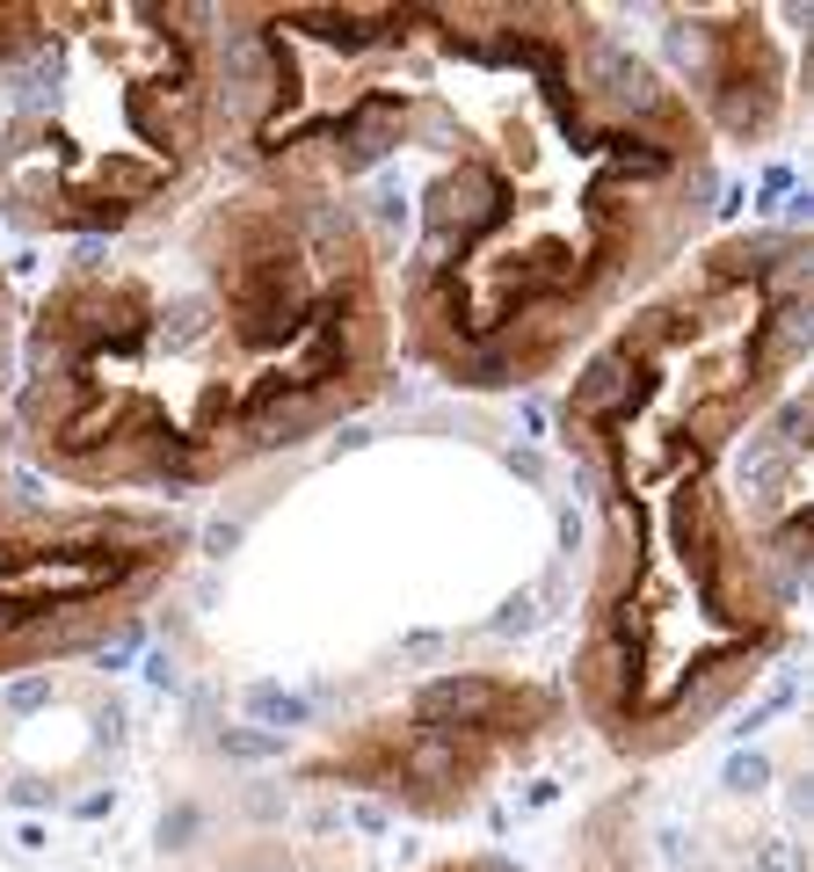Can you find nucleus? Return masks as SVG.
Masks as SVG:
<instances>
[{
	"instance_id": "nucleus-1",
	"label": "nucleus",
	"mask_w": 814,
	"mask_h": 872,
	"mask_svg": "<svg viewBox=\"0 0 814 872\" xmlns=\"http://www.w3.org/2000/svg\"><path fill=\"white\" fill-rule=\"evenodd\" d=\"M233 175L349 204L400 357L451 393L560 379L720 204V145L670 73L575 0H240Z\"/></svg>"
},
{
	"instance_id": "nucleus-2",
	"label": "nucleus",
	"mask_w": 814,
	"mask_h": 872,
	"mask_svg": "<svg viewBox=\"0 0 814 872\" xmlns=\"http://www.w3.org/2000/svg\"><path fill=\"white\" fill-rule=\"evenodd\" d=\"M814 247L792 226L691 247L560 393L597 495V560L568 669L619 764H662L792 647L807 581Z\"/></svg>"
},
{
	"instance_id": "nucleus-3",
	"label": "nucleus",
	"mask_w": 814,
	"mask_h": 872,
	"mask_svg": "<svg viewBox=\"0 0 814 872\" xmlns=\"http://www.w3.org/2000/svg\"><path fill=\"white\" fill-rule=\"evenodd\" d=\"M393 363V291L357 211L226 168L29 306L15 451L80 502L204 495L364 414Z\"/></svg>"
},
{
	"instance_id": "nucleus-4",
	"label": "nucleus",
	"mask_w": 814,
	"mask_h": 872,
	"mask_svg": "<svg viewBox=\"0 0 814 872\" xmlns=\"http://www.w3.org/2000/svg\"><path fill=\"white\" fill-rule=\"evenodd\" d=\"M0 88V218L15 233L131 241L218 175V8L37 0V37Z\"/></svg>"
},
{
	"instance_id": "nucleus-5",
	"label": "nucleus",
	"mask_w": 814,
	"mask_h": 872,
	"mask_svg": "<svg viewBox=\"0 0 814 872\" xmlns=\"http://www.w3.org/2000/svg\"><path fill=\"white\" fill-rule=\"evenodd\" d=\"M15 349H23V313L0 277V677L80 662L124 640L190 560V531L168 509L23 487Z\"/></svg>"
},
{
	"instance_id": "nucleus-6",
	"label": "nucleus",
	"mask_w": 814,
	"mask_h": 872,
	"mask_svg": "<svg viewBox=\"0 0 814 872\" xmlns=\"http://www.w3.org/2000/svg\"><path fill=\"white\" fill-rule=\"evenodd\" d=\"M568 691L517 669H436L400 698L335 720L306 756V785H335L400 807L407 822H458L509 771L546 756L568 734Z\"/></svg>"
},
{
	"instance_id": "nucleus-7",
	"label": "nucleus",
	"mask_w": 814,
	"mask_h": 872,
	"mask_svg": "<svg viewBox=\"0 0 814 872\" xmlns=\"http://www.w3.org/2000/svg\"><path fill=\"white\" fill-rule=\"evenodd\" d=\"M670 88L691 102L713 145H771L792 110V66L771 29V8H676Z\"/></svg>"
},
{
	"instance_id": "nucleus-8",
	"label": "nucleus",
	"mask_w": 814,
	"mask_h": 872,
	"mask_svg": "<svg viewBox=\"0 0 814 872\" xmlns=\"http://www.w3.org/2000/svg\"><path fill=\"white\" fill-rule=\"evenodd\" d=\"M422 872H517L509 858H487V850H466V858H436V865H422Z\"/></svg>"
}]
</instances>
